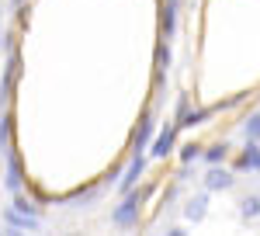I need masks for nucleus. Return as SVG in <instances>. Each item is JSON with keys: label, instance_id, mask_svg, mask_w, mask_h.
Instances as JSON below:
<instances>
[{"label": "nucleus", "instance_id": "nucleus-1", "mask_svg": "<svg viewBox=\"0 0 260 236\" xmlns=\"http://www.w3.org/2000/svg\"><path fill=\"white\" fill-rule=\"evenodd\" d=\"M139 212H142V195H132V191H128L125 201L111 212V222H115V226H136V222H139Z\"/></svg>", "mask_w": 260, "mask_h": 236}, {"label": "nucleus", "instance_id": "nucleus-2", "mask_svg": "<svg viewBox=\"0 0 260 236\" xmlns=\"http://www.w3.org/2000/svg\"><path fill=\"white\" fill-rule=\"evenodd\" d=\"M201 184H205V191H233V188H236V174L225 170L222 163H212L208 174L201 177Z\"/></svg>", "mask_w": 260, "mask_h": 236}, {"label": "nucleus", "instance_id": "nucleus-3", "mask_svg": "<svg viewBox=\"0 0 260 236\" xmlns=\"http://www.w3.org/2000/svg\"><path fill=\"white\" fill-rule=\"evenodd\" d=\"M4 188H7L11 195H21V191H24V177H21V167H18L14 150L7 153V174H4Z\"/></svg>", "mask_w": 260, "mask_h": 236}, {"label": "nucleus", "instance_id": "nucleus-4", "mask_svg": "<svg viewBox=\"0 0 260 236\" xmlns=\"http://www.w3.org/2000/svg\"><path fill=\"white\" fill-rule=\"evenodd\" d=\"M174 139H177V125H167L160 136H156V142H153V150H149V157L153 160H163L174 153Z\"/></svg>", "mask_w": 260, "mask_h": 236}, {"label": "nucleus", "instance_id": "nucleus-5", "mask_svg": "<svg viewBox=\"0 0 260 236\" xmlns=\"http://www.w3.org/2000/svg\"><path fill=\"white\" fill-rule=\"evenodd\" d=\"M142 170H146V157L142 153H132V163H128V170H125V177H121V195H128L132 188H136V181L142 177Z\"/></svg>", "mask_w": 260, "mask_h": 236}, {"label": "nucleus", "instance_id": "nucleus-6", "mask_svg": "<svg viewBox=\"0 0 260 236\" xmlns=\"http://www.w3.org/2000/svg\"><path fill=\"white\" fill-rule=\"evenodd\" d=\"M4 222H7L11 229H39V216H24V212H18L14 205L4 209Z\"/></svg>", "mask_w": 260, "mask_h": 236}, {"label": "nucleus", "instance_id": "nucleus-7", "mask_svg": "<svg viewBox=\"0 0 260 236\" xmlns=\"http://www.w3.org/2000/svg\"><path fill=\"white\" fill-rule=\"evenodd\" d=\"M205 212H208V195L187 198V205H184V219H187V222H194V226H198L201 219H205Z\"/></svg>", "mask_w": 260, "mask_h": 236}, {"label": "nucleus", "instance_id": "nucleus-8", "mask_svg": "<svg viewBox=\"0 0 260 236\" xmlns=\"http://www.w3.org/2000/svg\"><path fill=\"white\" fill-rule=\"evenodd\" d=\"M240 170H260V142L246 139V150L240 157Z\"/></svg>", "mask_w": 260, "mask_h": 236}, {"label": "nucleus", "instance_id": "nucleus-9", "mask_svg": "<svg viewBox=\"0 0 260 236\" xmlns=\"http://www.w3.org/2000/svg\"><path fill=\"white\" fill-rule=\"evenodd\" d=\"M225 157H229V146L225 142H215V146H208V150H201V160L212 167V163H225Z\"/></svg>", "mask_w": 260, "mask_h": 236}, {"label": "nucleus", "instance_id": "nucleus-10", "mask_svg": "<svg viewBox=\"0 0 260 236\" xmlns=\"http://www.w3.org/2000/svg\"><path fill=\"white\" fill-rule=\"evenodd\" d=\"M243 139L260 142V111H250V115L243 118Z\"/></svg>", "mask_w": 260, "mask_h": 236}, {"label": "nucleus", "instance_id": "nucleus-11", "mask_svg": "<svg viewBox=\"0 0 260 236\" xmlns=\"http://www.w3.org/2000/svg\"><path fill=\"white\" fill-rule=\"evenodd\" d=\"M240 216L250 222V219H260V195H246L240 201Z\"/></svg>", "mask_w": 260, "mask_h": 236}, {"label": "nucleus", "instance_id": "nucleus-12", "mask_svg": "<svg viewBox=\"0 0 260 236\" xmlns=\"http://www.w3.org/2000/svg\"><path fill=\"white\" fill-rule=\"evenodd\" d=\"M11 129H14V125H11V115H0V153H4V157L14 150V142H11Z\"/></svg>", "mask_w": 260, "mask_h": 236}, {"label": "nucleus", "instance_id": "nucleus-13", "mask_svg": "<svg viewBox=\"0 0 260 236\" xmlns=\"http://www.w3.org/2000/svg\"><path fill=\"white\" fill-rule=\"evenodd\" d=\"M212 115V108H198V111H184V118H180L177 125H184V129H194V125H201L205 118Z\"/></svg>", "mask_w": 260, "mask_h": 236}, {"label": "nucleus", "instance_id": "nucleus-14", "mask_svg": "<svg viewBox=\"0 0 260 236\" xmlns=\"http://www.w3.org/2000/svg\"><path fill=\"white\" fill-rule=\"evenodd\" d=\"M149 136H153V122H149V118H142V122H139V132H136V153H142V150L149 146Z\"/></svg>", "mask_w": 260, "mask_h": 236}, {"label": "nucleus", "instance_id": "nucleus-15", "mask_svg": "<svg viewBox=\"0 0 260 236\" xmlns=\"http://www.w3.org/2000/svg\"><path fill=\"white\" fill-rule=\"evenodd\" d=\"M174 28H177V4L170 0V7H167V14H163V32H167V39L174 35Z\"/></svg>", "mask_w": 260, "mask_h": 236}, {"label": "nucleus", "instance_id": "nucleus-16", "mask_svg": "<svg viewBox=\"0 0 260 236\" xmlns=\"http://www.w3.org/2000/svg\"><path fill=\"white\" fill-rule=\"evenodd\" d=\"M180 160H184V163H194V160H201V146H194V142H191V146H184V150H180Z\"/></svg>", "mask_w": 260, "mask_h": 236}, {"label": "nucleus", "instance_id": "nucleus-17", "mask_svg": "<svg viewBox=\"0 0 260 236\" xmlns=\"http://www.w3.org/2000/svg\"><path fill=\"white\" fill-rule=\"evenodd\" d=\"M14 209H18V212H24V216H35V205H31L28 198H21V195H14Z\"/></svg>", "mask_w": 260, "mask_h": 236}, {"label": "nucleus", "instance_id": "nucleus-18", "mask_svg": "<svg viewBox=\"0 0 260 236\" xmlns=\"http://www.w3.org/2000/svg\"><path fill=\"white\" fill-rule=\"evenodd\" d=\"M0 45H4V28H0Z\"/></svg>", "mask_w": 260, "mask_h": 236}, {"label": "nucleus", "instance_id": "nucleus-19", "mask_svg": "<svg viewBox=\"0 0 260 236\" xmlns=\"http://www.w3.org/2000/svg\"><path fill=\"white\" fill-rule=\"evenodd\" d=\"M14 4H21V0H14Z\"/></svg>", "mask_w": 260, "mask_h": 236}]
</instances>
